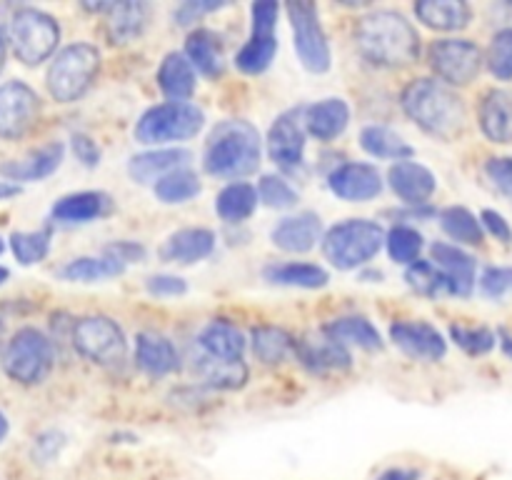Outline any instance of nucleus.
<instances>
[{
  "label": "nucleus",
  "mask_w": 512,
  "mask_h": 480,
  "mask_svg": "<svg viewBox=\"0 0 512 480\" xmlns=\"http://www.w3.org/2000/svg\"><path fill=\"white\" fill-rule=\"evenodd\" d=\"M73 153L78 155L80 163L88 165V168H95V165L100 163V148L95 145L93 138H88V135L83 133L73 135Z\"/></svg>",
  "instance_id": "nucleus-53"
},
{
  "label": "nucleus",
  "mask_w": 512,
  "mask_h": 480,
  "mask_svg": "<svg viewBox=\"0 0 512 480\" xmlns=\"http://www.w3.org/2000/svg\"><path fill=\"white\" fill-rule=\"evenodd\" d=\"M325 335H330L333 340L363 350H380L383 348V338H380V330L370 323L368 318H360V315H350V318H338L333 323L325 325Z\"/></svg>",
  "instance_id": "nucleus-33"
},
{
  "label": "nucleus",
  "mask_w": 512,
  "mask_h": 480,
  "mask_svg": "<svg viewBox=\"0 0 512 480\" xmlns=\"http://www.w3.org/2000/svg\"><path fill=\"white\" fill-rule=\"evenodd\" d=\"M10 248L18 263L35 265L48 255L50 233L48 230H35V233H13L10 235Z\"/></svg>",
  "instance_id": "nucleus-44"
},
{
  "label": "nucleus",
  "mask_w": 512,
  "mask_h": 480,
  "mask_svg": "<svg viewBox=\"0 0 512 480\" xmlns=\"http://www.w3.org/2000/svg\"><path fill=\"white\" fill-rule=\"evenodd\" d=\"M295 355H298V360L305 368L320 375L343 373V370L353 365L348 348L330 338V335H320V338L305 335V338L295 340Z\"/></svg>",
  "instance_id": "nucleus-16"
},
{
  "label": "nucleus",
  "mask_w": 512,
  "mask_h": 480,
  "mask_svg": "<svg viewBox=\"0 0 512 480\" xmlns=\"http://www.w3.org/2000/svg\"><path fill=\"white\" fill-rule=\"evenodd\" d=\"M200 353L223 360H243L245 335L230 320H213L198 335Z\"/></svg>",
  "instance_id": "nucleus-26"
},
{
  "label": "nucleus",
  "mask_w": 512,
  "mask_h": 480,
  "mask_svg": "<svg viewBox=\"0 0 512 480\" xmlns=\"http://www.w3.org/2000/svg\"><path fill=\"white\" fill-rule=\"evenodd\" d=\"M73 345L83 358L98 365H115L125 358L128 340L123 328L108 315H88L73 328Z\"/></svg>",
  "instance_id": "nucleus-9"
},
{
  "label": "nucleus",
  "mask_w": 512,
  "mask_h": 480,
  "mask_svg": "<svg viewBox=\"0 0 512 480\" xmlns=\"http://www.w3.org/2000/svg\"><path fill=\"white\" fill-rule=\"evenodd\" d=\"M485 173H488L490 183L495 185L500 195L512 200V158L510 155H495V158H488L485 163Z\"/></svg>",
  "instance_id": "nucleus-48"
},
{
  "label": "nucleus",
  "mask_w": 512,
  "mask_h": 480,
  "mask_svg": "<svg viewBox=\"0 0 512 480\" xmlns=\"http://www.w3.org/2000/svg\"><path fill=\"white\" fill-rule=\"evenodd\" d=\"M450 338L468 355H488L495 348V343H498V338H495L490 328H468V325L460 323L450 325Z\"/></svg>",
  "instance_id": "nucleus-46"
},
{
  "label": "nucleus",
  "mask_w": 512,
  "mask_h": 480,
  "mask_svg": "<svg viewBox=\"0 0 512 480\" xmlns=\"http://www.w3.org/2000/svg\"><path fill=\"white\" fill-rule=\"evenodd\" d=\"M415 15L433 30H463L473 13L463 0H420L415 3Z\"/></svg>",
  "instance_id": "nucleus-29"
},
{
  "label": "nucleus",
  "mask_w": 512,
  "mask_h": 480,
  "mask_svg": "<svg viewBox=\"0 0 512 480\" xmlns=\"http://www.w3.org/2000/svg\"><path fill=\"white\" fill-rule=\"evenodd\" d=\"M388 180L395 195L408 205H425L433 198L435 188H438L435 175L425 165L415 163V160H400V163H395L390 168Z\"/></svg>",
  "instance_id": "nucleus-17"
},
{
  "label": "nucleus",
  "mask_w": 512,
  "mask_h": 480,
  "mask_svg": "<svg viewBox=\"0 0 512 480\" xmlns=\"http://www.w3.org/2000/svg\"><path fill=\"white\" fill-rule=\"evenodd\" d=\"M270 238L285 253H308L323 238V223L315 213L290 215L275 225Z\"/></svg>",
  "instance_id": "nucleus-18"
},
{
  "label": "nucleus",
  "mask_w": 512,
  "mask_h": 480,
  "mask_svg": "<svg viewBox=\"0 0 512 480\" xmlns=\"http://www.w3.org/2000/svg\"><path fill=\"white\" fill-rule=\"evenodd\" d=\"M8 40L20 63L40 65L58 48L60 28L53 15L35 8H20L10 20Z\"/></svg>",
  "instance_id": "nucleus-7"
},
{
  "label": "nucleus",
  "mask_w": 512,
  "mask_h": 480,
  "mask_svg": "<svg viewBox=\"0 0 512 480\" xmlns=\"http://www.w3.org/2000/svg\"><path fill=\"white\" fill-rule=\"evenodd\" d=\"M485 63L498 80H512V28H503L493 35Z\"/></svg>",
  "instance_id": "nucleus-45"
},
{
  "label": "nucleus",
  "mask_w": 512,
  "mask_h": 480,
  "mask_svg": "<svg viewBox=\"0 0 512 480\" xmlns=\"http://www.w3.org/2000/svg\"><path fill=\"white\" fill-rule=\"evenodd\" d=\"M430 253H433L435 265L448 275L450 285H453V295L468 298L475 288V268H478L473 255L450 243H433Z\"/></svg>",
  "instance_id": "nucleus-19"
},
{
  "label": "nucleus",
  "mask_w": 512,
  "mask_h": 480,
  "mask_svg": "<svg viewBox=\"0 0 512 480\" xmlns=\"http://www.w3.org/2000/svg\"><path fill=\"white\" fill-rule=\"evenodd\" d=\"M355 48L368 63L380 68H405L420 55V35L405 15L375 10L355 25Z\"/></svg>",
  "instance_id": "nucleus-1"
},
{
  "label": "nucleus",
  "mask_w": 512,
  "mask_h": 480,
  "mask_svg": "<svg viewBox=\"0 0 512 480\" xmlns=\"http://www.w3.org/2000/svg\"><path fill=\"white\" fill-rule=\"evenodd\" d=\"M190 160V153L183 148H158L148 150V153L133 155L128 163V173L135 183L148 185L158 183L165 175L175 173V170L185 168V163Z\"/></svg>",
  "instance_id": "nucleus-20"
},
{
  "label": "nucleus",
  "mask_w": 512,
  "mask_h": 480,
  "mask_svg": "<svg viewBox=\"0 0 512 480\" xmlns=\"http://www.w3.org/2000/svg\"><path fill=\"white\" fill-rule=\"evenodd\" d=\"M8 268H3V265H0V285H3L5 283V280H8Z\"/></svg>",
  "instance_id": "nucleus-61"
},
{
  "label": "nucleus",
  "mask_w": 512,
  "mask_h": 480,
  "mask_svg": "<svg viewBox=\"0 0 512 480\" xmlns=\"http://www.w3.org/2000/svg\"><path fill=\"white\" fill-rule=\"evenodd\" d=\"M253 13V35H275V25H278L280 5L275 0H260V3H253L250 8Z\"/></svg>",
  "instance_id": "nucleus-50"
},
{
  "label": "nucleus",
  "mask_w": 512,
  "mask_h": 480,
  "mask_svg": "<svg viewBox=\"0 0 512 480\" xmlns=\"http://www.w3.org/2000/svg\"><path fill=\"white\" fill-rule=\"evenodd\" d=\"M430 68L445 85H470L480 75L485 63L478 43L465 38L435 40L430 45Z\"/></svg>",
  "instance_id": "nucleus-10"
},
{
  "label": "nucleus",
  "mask_w": 512,
  "mask_h": 480,
  "mask_svg": "<svg viewBox=\"0 0 512 480\" xmlns=\"http://www.w3.org/2000/svg\"><path fill=\"white\" fill-rule=\"evenodd\" d=\"M360 145L365 153L380 160H410L413 158V148L400 138L395 130L385 128V125H368L360 133Z\"/></svg>",
  "instance_id": "nucleus-36"
},
{
  "label": "nucleus",
  "mask_w": 512,
  "mask_h": 480,
  "mask_svg": "<svg viewBox=\"0 0 512 480\" xmlns=\"http://www.w3.org/2000/svg\"><path fill=\"white\" fill-rule=\"evenodd\" d=\"M203 110L193 103H160L145 110L135 123V140L145 145H165L190 140L203 128Z\"/></svg>",
  "instance_id": "nucleus-6"
},
{
  "label": "nucleus",
  "mask_w": 512,
  "mask_h": 480,
  "mask_svg": "<svg viewBox=\"0 0 512 480\" xmlns=\"http://www.w3.org/2000/svg\"><path fill=\"white\" fill-rule=\"evenodd\" d=\"M388 240L380 223L368 218H350L333 225L323 238V253L338 270H355L373 260Z\"/></svg>",
  "instance_id": "nucleus-4"
},
{
  "label": "nucleus",
  "mask_w": 512,
  "mask_h": 480,
  "mask_svg": "<svg viewBox=\"0 0 512 480\" xmlns=\"http://www.w3.org/2000/svg\"><path fill=\"white\" fill-rule=\"evenodd\" d=\"M405 280L413 290L428 298H438V295H453V285H450L448 275L430 260H415L405 270Z\"/></svg>",
  "instance_id": "nucleus-41"
},
{
  "label": "nucleus",
  "mask_w": 512,
  "mask_h": 480,
  "mask_svg": "<svg viewBox=\"0 0 512 480\" xmlns=\"http://www.w3.org/2000/svg\"><path fill=\"white\" fill-rule=\"evenodd\" d=\"M305 108H290L275 118L268 130V153L275 165L295 170L305 155Z\"/></svg>",
  "instance_id": "nucleus-12"
},
{
  "label": "nucleus",
  "mask_w": 512,
  "mask_h": 480,
  "mask_svg": "<svg viewBox=\"0 0 512 480\" xmlns=\"http://www.w3.org/2000/svg\"><path fill=\"white\" fill-rule=\"evenodd\" d=\"M440 225L453 240L463 245H483L485 228L478 220V215L470 213L463 205H450L440 213Z\"/></svg>",
  "instance_id": "nucleus-38"
},
{
  "label": "nucleus",
  "mask_w": 512,
  "mask_h": 480,
  "mask_svg": "<svg viewBox=\"0 0 512 480\" xmlns=\"http://www.w3.org/2000/svg\"><path fill=\"white\" fill-rule=\"evenodd\" d=\"M20 188L15 183H5V180H0V200L5 198H13V195H18Z\"/></svg>",
  "instance_id": "nucleus-57"
},
{
  "label": "nucleus",
  "mask_w": 512,
  "mask_h": 480,
  "mask_svg": "<svg viewBox=\"0 0 512 480\" xmlns=\"http://www.w3.org/2000/svg\"><path fill=\"white\" fill-rule=\"evenodd\" d=\"M185 58L205 78H218L223 73V45L213 30H195L185 40Z\"/></svg>",
  "instance_id": "nucleus-30"
},
{
  "label": "nucleus",
  "mask_w": 512,
  "mask_h": 480,
  "mask_svg": "<svg viewBox=\"0 0 512 480\" xmlns=\"http://www.w3.org/2000/svg\"><path fill=\"white\" fill-rule=\"evenodd\" d=\"M348 123L350 108L343 98H325L320 103L305 105V130L323 143L340 138Z\"/></svg>",
  "instance_id": "nucleus-21"
},
{
  "label": "nucleus",
  "mask_w": 512,
  "mask_h": 480,
  "mask_svg": "<svg viewBox=\"0 0 512 480\" xmlns=\"http://www.w3.org/2000/svg\"><path fill=\"white\" fill-rule=\"evenodd\" d=\"M290 25L295 35V53L310 73H328L330 45L313 3H290Z\"/></svg>",
  "instance_id": "nucleus-11"
},
{
  "label": "nucleus",
  "mask_w": 512,
  "mask_h": 480,
  "mask_svg": "<svg viewBox=\"0 0 512 480\" xmlns=\"http://www.w3.org/2000/svg\"><path fill=\"white\" fill-rule=\"evenodd\" d=\"M388 253L395 263L413 265L415 260H420V250H423V235L418 233L410 225H395L388 233Z\"/></svg>",
  "instance_id": "nucleus-43"
},
{
  "label": "nucleus",
  "mask_w": 512,
  "mask_h": 480,
  "mask_svg": "<svg viewBox=\"0 0 512 480\" xmlns=\"http://www.w3.org/2000/svg\"><path fill=\"white\" fill-rule=\"evenodd\" d=\"M480 290L488 298H503L505 293L512 290V268H500V265L485 268L483 278H480Z\"/></svg>",
  "instance_id": "nucleus-49"
},
{
  "label": "nucleus",
  "mask_w": 512,
  "mask_h": 480,
  "mask_svg": "<svg viewBox=\"0 0 512 480\" xmlns=\"http://www.w3.org/2000/svg\"><path fill=\"white\" fill-rule=\"evenodd\" d=\"M378 480H418V470L390 468V470H385Z\"/></svg>",
  "instance_id": "nucleus-56"
},
{
  "label": "nucleus",
  "mask_w": 512,
  "mask_h": 480,
  "mask_svg": "<svg viewBox=\"0 0 512 480\" xmlns=\"http://www.w3.org/2000/svg\"><path fill=\"white\" fill-rule=\"evenodd\" d=\"M53 343L40 330L23 328L10 338L3 353V370L23 385L43 383L53 368Z\"/></svg>",
  "instance_id": "nucleus-8"
},
{
  "label": "nucleus",
  "mask_w": 512,
  "mask_h": 480,
  "mask_svg": "<svg viewBox=\"0 0 512 480\" xmlns=\"http://www.w3.org/2000/svg\"><path fill=\"white\" fill-rule=\"evenodd\" d=\"M328 185L338 198L350 200V203H365V200L378 198L383 190V178H380L378 168L370 163H345L330 173Z\"/></svg>",
  "instance_id": "nucleus-15"
},
{
  "label": "nucleus",
  "mask_w": 512,
  "mask_h": 480,
  "mask_svg": "<svg viewBox=\"0 0 512 480\" xmlns=\"http://www.w3.org/2000/svg\"><path fill=\"white\" fill-rule=\"evenodd\" d=\"M258 195L268 208L275 210L293 208V205L298 203V193L293 190V185L285 178H280V175H263V178H260Z\"/></svg>",
  "instance_id": "nucleus-47"
},
{
  "label": "nucleus",
  "mask_w": 512,
  "mask_h": 480,
  "mask_svg": "<svg viewBox=\"0 0 512 480\" xmlns=\"http://www.w3.org/2000/svg\"><path fill=\"white\" fill-rule=\"evenodd\" d=\"M105 255H113L120 263H135V260L145 258V248L138 243H130V240H120V243H113L105 248Z\"/></svg>",
  "instance_id": "nucleus-55"
},
{
  "label": "nucleus",
  "mask_w": 512,
  "mask_h": 480,
  "mask_svg": "<svg viewBox=\"0 0 512 480\" xmlns=\"http://www.w3.org/2000/svg\"><path fill=\"white\" fill-rule=\"evenodd\" d=\"M5 65V33L3 28H0V70H3Z\"/></svg>",
  "instance_id": "nucleus-60"
},
{
  "label": "nucleus",
  "mask_w": 512,
  "mask_h": 480,
  "mask_svg": "<svg viewBox=\"0 0 512 480\" xmlns=\"http://www.w3.org/2000/svg\"><path fill=\"white\" fill-rule=\"evenodd\" d=\"M258 208V190L250 183H230L215 198V213L225 220V223H243L245 218L255 213Z\"/></svg>",
  "instance_id": "nucleus-35"
},
{
  "label": "nucleus",
  "mask_w": 512,
  "mask_h": 480,
  "mask_svg": "<svg viewBox=\"0 0 512 480\" xmlns=\"http://www.w3.org/2000/svg\"><path fill=\"white\" fill-rule=\"evenodd\" d=\"M390 338L413 360L438 363L448 353V340L443 338V333L435 325L425 323V320H400V323H393L390 325Z\"/></svg>",
  "instance_id": "nucleus-14"
},
{
  "label": "nucleus",
  "mask_w": 512,
  "mask_h": 480,
  "mask_svg": "<svg viewBox=\"0 0 512 480\" xmlns=\"http://www.w3.org/2000/svg\"><path fill=\"white\" fill-rule=\"evenodd\" d=\"M500 345H503V353L508 355V358H512V335L505 333V330L500 333Z\"/></svg>",
  "instance_id": "nucleus-58"
},
{
  "label": "nucleus",
  "mask_w": 512,
  "mask_h": 480,
  "mask_svg": "<svg viewBox=\"0 0 512 480\" xmlns=\"http://www.w3.org/2000/svg\"><path fill=\"white\" fill-rule=\"evenodd\" d=\"M8 430H10L8 418H5V415L0 413V443H3V440H5V435H8Z\"/></svg>",
  "instance_id": "nucleus-59"
},
{
  "label": "nucleus",
  "mask_w": 512,
  "mask_h": 480,
  "mask_svg": "<svg viewBox=\"0 0 512 480\" xmlns=\"http://www.w3.org/2000/svg\"><path fill=\"white\" fill-rule=\"evenodd\" d=\"M63 155V143H48L40 150H35V153H30L28 158L0 165V173L8 180H20V183H25V180H43L60 168Z\"/></svg>",
  "instance_id": "nucleus-25"
},
{
  "label": "nucleus",
  "mask_w": 512,
  "mask_h": 480,
  "mask_svg": "<svg viewBox=\"0 0 512 480\" xmlns=\"http://www.w3.org/2000/svg\"><path fill=\"white\" fill-rule=\"evenodd\" d=\"M215 248V235L208 228H183L170 235L163 245V258L170 263L193 265L205 260Z\"/></svg>",
  "instance_id": "nucleus-24"
},
{
  "label": "nucleus",
  "mask_w": 512,
  "mask_h": 480,
  "mask_svg": "<svg viewBox=\"0 0 512 480\" xmlns=\"http://www.w3.org/2000/svg\"><path fill=\"white\" fill-rule=\"evenodd\" d=\"M100 70V53L90 43H73L60 50L48 68V90L58 103L83 98Z\"/></svg>",
  "instance_id": "nucleus-5"
},
{
  "label": "nucleus",
  "mask_w": 512,
  "mask_h": 480,
  "mask_svg": "<svg viewBox=\"0 0 512 480\" xmlns=\"http://www.w3.org/2000/svg\"><path fill=\"white\" fill-rule=\"evenodd\" d=\"M135 363L143 373L153 375V378H163V375L178 370L180 358L175 345L165 335L140 333L135 338Z\"/></svg>",
  "instance_id": "nucleus-22"
},
{
  "label": "nucleus",
  "mask_w": 512,
  "mask_h": 480,
  "mask_svg": "<svg viewBox=\"0 0 512 480\" xmlns=\"http://www.w3.org/2000/svg\"><path fill=\"white\" fill-rule=\"evenodd\" d=\"M158 85L170 103H188L195 93V68L185 53H170L160 63Z\"/></svg>",
  "instance_id": "nucleus-27"
},
{
  "label": "nucleus",
  "mask_w": 512,
  "mask_h": 480,
  "mask_svg": "<svg viewBox=\"0 0 512 480\" xmlns=\"http://www.w3.org/2000/svg\"><path fill=\"white\" fill-rule=\"evenodd\" d=\"M260 165V133L248 120H223L213 128L203 153V168L215 178H240L253 175Z\"/></svg>",
  "instance_id": "nucleus-3"
},
{
  "label": "nucleus",
  "mask_w": 512,
  "mask_h": 480,
  "mask_svg": "<svg viewBox=\"0 0 512 480\" xmlns=\"http://www.w3.org/2000/svg\"><path fill=\"white\" fill-rule=\"evenodd\" d=\"M265 280L273 285H288V288L318 290L328 285L330 275L328 270L313 263H278L265 268Z\"/></svg>",
  "instance_id": "nucleus-34"
},
{
  "label": "nucleus",
  "mask_w": 512,
  "mask_h": 480,
  "mask_svg": "<svg viewBox=\"0 0 512 480\" xmlns=\"http://www.w3.org/2000/svg\"><path fill=\"white\" fill-rule=\"evenodd\" d=\"M108 208V195L95 193V190H83V193H73L60 198L58 203L53 205V218L60 220V223H90V220L100 218Z\"/></svg>",
  "instance_id": "nucleus-32"
},
{
  "label": "nucleus",
  "mask_w": 512,
  "mask_h": 480,
  "mask_svg": "<svg viewBox=\"0 0 512 480\" xmlns=\"http://www.w3.org/2000/svg\"><path fill=\"white\" fill-rule=\"evenodd\" d=\"M295 350L293 335L275 325H260L253 330V353L260 363L278 365Z\"/></svg>",
  "instance_id": "nucleus-37"
},
{
  "label": "nucleus",
  "mask_w": 512,
  "mask_h": 480,
  "mask_svg": "<svg viewBox=\"0 0 512 480\" xmlns=\"http://www.w3.org/2000/svg\"><path fill=\"white\" fill-rule=\"evenodd\" d=\"M223 8L220 3H195V0H190V3H183L178 10H175V23L178 25H190L193 20H198L203 13H210V10H218Z\"/></svg>",
  "instance_id": "nucleus-54"
},
{
  "label": "nucleus",
  "mask_w": 512,
  "mask_h": 480,
  "mask_svg": "<svg viewBox=\"0 0 512 480\" xmlns=\"http://www.w3.org/2000/svg\"><path fill=\"white\" fill-rule=\"evenodd\" d=\"M145 288L155 298H178V295L188 293V283L178 275H150Z\"/></svg>",
  "instance_id": "nucleus-51"
},
{
  "label": "nucleus",
  "mask_w": 512,
  "mask_h": 480,
  "mask_svg": "<svg viewBox=\"0 0 512 480\" xmlns=\"http://www.w3.org/2000/svg\"><path fill=\"white\" fill-rule=\"evenodd\" d=\"M275 53H278V40H275V35H250L248 43L235 55V65L245 75H260L270 68Z\"/></svg>",
  "instance_id": "nucleus-40"
},
{
  "label": "nucleus",
  "mask_w": 512,
  "mask_h": 480,
  "mask_svg": "<svg viewBox=\"0 0 512 480\" xmlns=\"http://www.w3.org/2000/svg\"><path fill=\"white\" fill-rule=\"evenodd\" d=\"M150 8L145 3H113L108 10V38L110 43L125 45L143 35L145 25H148Z\"/></svg>",
  "instance_id": "nucleus-28"
},
{
  "label": "nucleus",
  "mask_w": 512,
  "mask_h": 480,
  "mask_svg": "<svg viewBox=\"0 0 512 480\" xmlns=\"http://www.w3.org/2000/svg\"><path fill=\"white\" fill-rule=\"evenodd\" d=\"M125 270V263H120L113 255H100V258H75L60 270L65 280L73 283H95V280L115 278Z\"/></svg>",
  "instance_id": "nucleus-39"
},
{
  "label": "nucleus",
  "mask_w": 512,
  "mask_h": 480,
  "mask_svg": "<svg viewBox=\"0 0 512 480\" xmlns=\"http://www.w3.org/2000/svg\"><path fill=\"white\" fill-rule=\"evenodd\" d=\"M403 110L425 133L440 140H453L463 133L468 110L463 98L450 85L435 78H418L403 90Z\"/></svg>",
  "instance_id": "nucleus-2"
},
{
  "label": "nucleus",
  "mask_w": 512,
  "mask_h": 480,
  "mask_svg": "<svg viewBox=\"0 0 512 480\" xmlns=\"http://www.w3.org/2000/svg\"><path fill=\"white\" fill-rule=\"evenodd\" d=\"M480 223H483V228L488 230L493 238H498L500 243L512 245V228L508 220H505V215H500L498 210H483V213H480Z\"/></svg>",
  "instance_id": "nucleus-52"
},
{
  "label": "nucleus",
  "mask_w": 512,
  "mask_h": 480,
  "mask_svg": "<svg viewBox=\"0 0 512 480\" xmlns=\"http://www.w3.org/2000/svg\"><path fill=\"white\" fill-rule=\"evenodd\" d=\"M480 130L490 143L512 140V95L508 90L493 88L480 103Z\"/></svg>",
  "instance_id": "nucleus-23"
},
{
  "label": "nucleus",
  "mask_w": 512,
  "mask_h": 480,
  "mask_svg": "<svg viewBox=\"0 0 512 480\" xmlns=\"http://www.w3.org/2000/svg\"><path fill=\"white\" fill-rule=\"evenodd\" d=\"M195 370L203 383L218 390H238L248 383V365L243 360H223L200 353L195 360Z\"/></svg>",
  "instance_id": "nucleus-31"
},
{
  "label": "nucleus",
  "mask_w": 512,
  "mask_h": 480,
  "mask_svg": "<svg viewBox=\"0 0 512 480\" xmlns=\"http://www.w3.org/2000/svg\"><path fill=\"white\" fill-rule=\"evenodd\" d=\"M40 113V100L30 85L8 80L0 85V135L8 140L20 138L35 125Z\"/></svg>",
  "instance_id": "nucleus-13"
},
{
  "label": "nucleus",
  "mask_w": 512,
  "mask_h": 480,
  "mask_svg": "<svg viewBox=\"0 0 512 480\" xmlns=\"http://www.w3.org/2000/svg\"><path fill=\"white\" fill-rule=\"evenodd\" d=\"M0 333H3V325H0Z\"/></svg>",
  "instance_id": "nucleus-63"
},
{
  "label": "nucleus",
  "mask_w": 512,
  "mask_h": 480,
  "mask_svg": "<svg viewBox=\"0 0 512 480\" xmlns=\"http://www.w3.org/2000/svg\"><path fill=\"white\" fill-rule=\"evenodd\" d=\"M153 190L155 195H158L160 203H168V205L188 203V200H193L195 195L200 193V178L193 173V170L180 168L175 170V173L165 175L163 180H158Z\"/></svg>",
  "instance_id": "nucleus-42"
},
{
  "label": "nucleus",
  "mask_w": 512,
  "mask_h": 480,
  "mask_svg": "<svg viewBox=\"0 0 512 480\" xmlns=\"http://www.w3.org/2000/svg\"><path fill=\"white\" fill-rule=\"evenodd\" d=\"M3 248H5V243H3V238H0V253H3Z\"/></svg>",
  "instance_id": "nucleus-62"
}]
</instances>
